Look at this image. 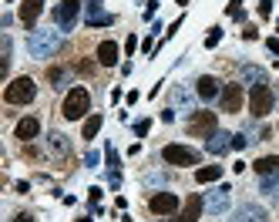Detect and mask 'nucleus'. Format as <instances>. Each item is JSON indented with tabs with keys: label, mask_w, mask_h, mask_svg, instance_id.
<instances>
[{
	"label": "nucleus",
	"mask_w": 279,
	"mask_h": 222,
	"mask_svg": "<svg viewBox=\"0 0 279 222\" xmlns=\"http://www.w3.org/2000/svg\"><path fill=\"white\" fill-rule=\"evenodd\" d=\"M61 34H64V31H54V27L34 31V34L27 37V54L31 57H51L57 47H61Z\"/></svg>",
	"instance_id": "nucleus-1"
},
{
	"label": "nucleus",
	"mask_w": 279,
	"mask_h": 222,
	"mask_svg": "<svg viewBox=\"0 0 279 222\" xmlns=\"http://www.w3.org/2000/svg\"><path fill=\"white\" fill-rule=\"evenodd\" d=\"M88 111H91V94H88V88H71L68 98H64V105H61V114L68 121H81Z\"/></svg>",
	"instance_id": "nucleus-2"
},
{
	"label": "nucleus",
	"mask_w": 279,
	"mask_h": 222,
	"mask_svg": "<svg viewBox=\"0 0 279 222\" xmlns=\"http://www.w3.org/2000/svg\"><path fill=\"white\" fill-rule=\"evenodd\" d=\"M34 94H37L34 77L20 74V77H14V81L3 88V101H7V105H31V101H34Z\"/></svg>",
	"instance_id": "nucleus-3"
},
{
	"label": "nucleus",
	"mask_w": 279,
	"mask_h": 222,
	"mask_svg": "<svg viewBox=\"0 0 279 222\" xmlns=\"http://www.w3.org/2000/svg\"><path fill=\"white\" fill-rule=\"evenodd\" d=\"M276 105V94L269 84H252V91H249V111L256 114V118H266L269 111Z\"/></svg>",
	"instance_id": "nucleus-4"
},
{
	"label": "nucleus",
	"mask_w": 279,
	"mask_h": 222,
	"mask_svg": "<svg viewBox=\"0 0 279 222\" xmlns=\"http://www.w3.org/2000/svg\"><path fill=\"white\" fill-rule=\"evenodd\" d=\"M188 131H192L195 138H212V135L219 131L215 111H192V114H188Z\"/></svg>",
	"instance_id": "nucleus-5"
},
{
	"label": "nucleus",
	"mask_w": 279,
	"mask_h": 222,
	"mask_svg": "<svg viewBox=\"0 0 279 222\" xmlns=\"http://www.w3.org/2000/svg\"><path fill=\"white\" fill-rule=\"evenodd\" d=\"M162 162H165V165L188 168V165H199V151L188 148V145H165L162 148Z\"/></svg>",
	"instance_id": "nucleus-6"
},
{
	"label": "nucleus",
	"mask_w": 279,
	"mask_h": 222,
	"mask_svg": "<svg viewBox=\"0 0 279 222\" xmlns=\"http://www.w3.org/2000/svg\"><path fill=\"white\" fill-rule=\"evenodd\" d=\"M77 17H81V0H61L54 7V24L61 31H74Z\"/></svg>",
	"instance_id": "nucleus-7"
},
{
	"label": "nucleus",
	"mask_w": 279,
	"mask_h": 222,
	"mask_svg": "<svg viewBox=\"0 0 279 222\" xmlns=\"http://www.w3.org/2000/svg\"><path fill=\"white\" fill-rule=\"evenodd\" d=\"M229 199H232V188H229V185H219V188H212V192L205 195V212H212V216H222L225 209H229Z\"/></svg>",
	"instance_id": "nucleus-8"
},
{
	"label": "nucleus",
	"mask_w": 279,
	"mask_h": 222,
	"mask_svg": "<svg viewBox=\"0 0 279 222\" xmlns=\"http://www.w3.org/2000/svg\"><path fill=\"white\" fill-rule=\"evenodd\" d=\"M202 209H205L202 195H188L185 205H182V212H178V216H168V219H162V222H199Z\"/></svg>",
	"instance_id": "nucleus-9"
},
{
	"label": "nucleus",
	"mask_w": 279,
	"mask_h": 222,
	"mask_svg": "<svg viewBox=\"0 0 279 222\" xmlns=\"http://www.w3.org/2000/svg\"><path fill=\"white\" fill-rule=\"evenodd\" d=\"M148 209L155 212V216H175V209H178V195L175 192H155L151 195Z\"/></svg>",
	"instance_id": "nucleus-10"
},
{
	"label": "nucleus",
	"mask_w": 279,
	"mask_h": 222,
	"mask_svg": "<svg viewBox=\"0 0 279 222\" xmlns=\"http://www.w3.org/2000/svg\"><path fill=\"white\" fill-rule=\"evenodd\" d=\"M229 222H269V212L256 202H242L236 212H232V219Z\"/></svg>",
	"instance_id": "nucleus-11"
},
{
	"label": "nucleus",
	"mask_w": 279,
	"mask_h": 222,
	"mask_svg": "<svg viewBox=\"0 0 279 222\" xmlns=\"http://www.w3.org/2000/svg\"><path fill=\"white\" fill-rule=\"evenodd\" d=\"M219 101H222V111H229V114L242 111V101H245V91H242V84H225L222 94H219Z\"/></svg>",
	"instance_id": "nucleus-12"
},
{
	"label": "nucleus",
	"mask_w": 279,
	"mask_h": 222,
	"mask_svg": "<svg viewBox=\"0 0 279 222\" xmlns=\"http://www.w3.org/2000/svg\"><path fill=\"white\" fill-rule=\"evenodd\" d=\"M84 24L88 27H108V24H114V17L101 10V0H88L84 3Z\"/></svg>",
	"instance_id": "nucleus-13"
},
{
	"label": "nucleus",
	"mask_w": 279,
	"mask_h": 222,
	"mask_svg": "<svg viewBox=\"0 0 279 222\" xmlns=\"http://www.w3.org/2000/svg\"><path fill=\"white\" fill-rule=\"evenodd\" d=\"M195 94H199L202 101H215V98L222 94V84H219V77H212V74H202V77L195 81Z\"/></svg>",
	"instance_id": "nucleus-14"
},
{
	"label": "nucleus",
	"mask_w": 279,
	"mask_h": 222,
	"mask_svg": "<svg viewBox=\"0 0 279 222\" xmlns=\"http://www.w3.org/2000/svg\"><path fill=\"white\" fill-rule=\"evenodd\" d=\"M118 57H121V51H118V44H114V40H101V44H98V64L114 68V64H118Z\"/></svg>",
	"instance_id": "nucleus-15"
},
{
	"label": "nucleus",
	"mask_w": 279,
	"mask_h": 222,
	"mask_svg": "<svg viewBox=\"0 0 279 222\" xmlns=\"http://www.w3.org/2000/svg\"><path fill=\"white\" fill-rule=\"evenodd\" d=\"M37 135H40V121L37 118H20L17 121V138L24 142V145H31Z\"/></svg>",
	"instance_id": "nucleus-16"
},
{
	"label": "nucleus",
	"mask_w": 279,
	"mask_h": 222,
	"mask_svg": "<svg viewBox=\"0 0 279 222\" xmlns=\"http://www.w3.org/2000/svg\"><path fill=\"white\" fill-rule=\"evenodd\" d=\"M40 10H44V0H24L20 3V20L34 31V20L40 17Z\"/></svg>",
	"instance_id": "nucleus-17"
},
{
	"label": "nucleus",
	"mask_w": 279,
	"mask_h": 222,
	"mask_svg": "<svg viewBox=\"0 0 279 222\" xmlns=\"http://www.w3.org/2000/svg\"><path fill=\"white\" fill-rule=\"evenodd\" d=\"M205 148H209V155H225V151L232 148V135H225V131H215V135L205 142Z\"/></svg>",
	"instance_id": "nucleus-18"
},
{
	"label": "nucleus",
	"mask_w": 279,
	"mask_h": 222,
	"mask_svg": "<svg viewBox=\"0 0 279 222\" xmlns=\"http://www.w3.org/2000/svg\"><path fill=\"white\" fill-rule=\"evenodd\" d=\"M47 148H51L54 155H61V158L71 155V142H68V135H61V131H51V135H47Z\"/></svg>",
	"instance_id": "nucleus-19"
},
{
	"label": "nucleus",
	"mask_w": 279,
	"mask_h": 222,
	"mask_svg": "<svg viewBox=\"0 0 279 222\" xmlns=\"http://www.w3.org/2000/svg\"><path fill=\"white\" fill-rule=\"evenodd\" d=\"M219 179H222V165H202V168H195V182L209 185V182H219Z\"/></svg>",
	"instance_id": "nucleus-20"
},
{
	"label": "nucleus",
	"mask_w": 279,
	"mask_h": 222,
	"mask_svg": "<svg viewBox=\"0 0 279 222\" xmlns=\"http://www.w3.org/2000/svg\"><path fill=\"white\" fill-rule=\"evenodd\" d=\"M259 192L269 199V202H279V175H262Z\"/></svg>",
	"instance_id": "nucleus-21"
},
{
	"label": "nucleus",
	"mask_w": 279,
	"mask_h": 222,
	"mask_svg": "<svg viewBox=\"0 0 279 222\" xmlns=\"http://www.w3.org/2000/svg\"><path fill=\"white\" fill-rule=\"evenodd\" d=\"M252 168H256L259 175H279V155H262Z\"/></svg>",
	"instance_id": "nucleus-22"
},
{
	"label": "nucleus",
	"mask_w": 279,
	"mask_h": 222,
	"mask_svg": "<svg viewBox=\"0 0 279 222\" xmlns=\"http://www.w3.org/2000/svg\"><path fill=\"white\" fill-rule=\"evenodd\" d=\"M101 125H105V118H101V114H88V118H84V128H81V138H88V142L98 138Z\"/></svg>",
	"instance_id": "nucleus-23"
},
{
	"label": "nucleus",
	"mask_w": 279,
	"mask_h": 222,
	"mask_svg": "<svg viewBox=\"0 0 279 222\" xmlns=\"http://www.w3.org/2000/svg\"><path fill=\"white\" fill-rule=\"evenodd\" d=\"M172 101H175L178 108H192V101H195V94L188 91V88H182V84H178V88H172Z\"/></svg>",
	"instance_id": "nucleus-24"
},
{
	"label": "nucleus",
	"mask_w": 279,
	"mask_h": 222,
	"mask_svg": "<svg viewBox=\"0 0 279 222\" xmlns=\"http://www.w3.org/2000/svg\"><path fill=\"white\" fill-rule=\"evenodd\" d=\"M242 81H249V84H266V71L256 68V64H249V68H242Z\"/></svg>",
	"instance_id": "nucleus-25"
},
{
	"label": "nucleus",
	"mask_w": 279,
	"mask_h": 222,
	"mask_svg": "<svg viewBox=\"0 0 279 222\" xmlns=\"http://www.w3.org/2000/svg\"><path fill=\"white\" fill-rule=\"evenodd\" d=\"M219 40H222V27H212V31H209V37H205V47L212 51V47H215Z\"/></svg>",
	"instance_id": "nucleus-26"
},
{
	"label": "nucleus",
	"mask_w": 279,
	"mask_h": 222,
	"mask_svg": "<svg viewBox=\"0 0 279 222\" xmlns=\"http://www.w3.org/2000/svg\"><path fill=\"white\" fill-rule=\"evenodd\" d=\"M229 17H232V20H242V17H245V10H242V0H232V3H229Z\"/></svg>",
	"instance_id": "nucleus-27"
},
{
	"label": "nucleus",
	"mask_w": 279,
	"mask_h": 222,
	"mask_svg": "<svg viewBox=\"0 0 279 222\" xmlns=\"http://www.w3.org/2000/svg\"><path fill=\"white\" fill-rule=\"evenodd\" d=\"M10 61H14L10 57V37H3V74L10 71Z\"/></svg>",
	"instance_id": "nucleus-28"
},
{
	"label": "nucleus",
	"mask_w": 279,
	"mask_h": 222,
	"mask_svg": "<svg viewBox=\"0 0 279 222\" xmlns=\"http://www.w3.org/2000/svg\"><path fill=\"white\" fill-rule=\"evenodd\" d=\"M47 77H51V84H54V88H64V71L51 68V71H47Z\"/></svg>",
	"instance_id": "nucleus-29"
},
{
	"label": "nucleus",
	"mask_w": 279,
	"mask_h": 222,
	"mask_svg": "<svg viewBox=\"0 0 279 222\" xmlns=\"http://www.w3.org/2000/svg\"><path fill=\"white\" fill-rule=\"evenodd\" d=\"M148 128H151V121H148V118L135 121V135H138V138H145V135H148Z\"/></svg>",
	"instance_id": "nucleus-30"
},
{
	"label": "nucleus",
	"mask_w": 279,
	"mask_h": 222,
	"mask_svg": "<svg viewBox=\"0 0 279 222\" xmlns=\"http://www.w3.org/2000/svg\"><path fill=\"white\" fill-rule=\"evenodd\" d=\"M259 17H273V0H259Z\"/></svg>",
	"instance_id": "nucleus-31"
},
{
	"label": "nucleus",
	"mask_w": 279,
	"mask_h": 222,
	"mask_svg": "<svg viewBox=\"0 0 279 222\" xmlns=\"http://www.w3.org/2000/svg\"><path fill=\"white\" fill-rule=\"evenodd\" d=\"M98 162H101V155H98V151H88V155H84V165H88V168H98Z\"/></svg>",
	"instance_id": "nucleus-32"
},
{
	"label": "nucleus",
	"mask_w": 279,
	"mask_h": 222,
	"mask_svg": "<svg viewBox=\"0 0 279 222\" xmlns=\"http://www.w3.org/2000/svg\"><path fill=\"white\" fill-rule=\"evenodd\" d=\"M105 155H108V165H111V172H118V151L108 145V151H105Z\"/></svg>",
	"instance_id": "nucleus-33"
},
{
	"label": "nucleus",
	"mask_w": 279,
	"mask_h": 222,
	"mask_svg": "<svg viewBox=\"0 0 279 222\" xmlns=\"http://www.w3.org/2000/svg\"><path fill=\"white\" fill-rule=\"evenodd\" d=\"M245 145H249V138H245V135H232V148H239V151H242Z\"/></svg>",
	"instance_id": "nucleus-34"
},
{
	"label": "nucleus",
	"mask_w": 279,
	"mask_h": 222,
	"mask_svg": "<svg viewBox=\"0 0 279 222\" xmlns=\"http://www.w3.org/2000/svg\"><path fill=\"white\" fill-rule=\"evenodd\" d=\"M135 47H138V37L131 34V37H128V40H125V51H128V54H135Z\"/></svg>",
	"instance_id": "nucleus-35"
},
{
	"label": "nucleus",
	"mask_w": 279,
	"mask_h": 222,
	"mask_svg": "<svg viewBox=\"0 0 279 222\" xmlns=\"http://www.w3.org/2000/svg\"><path fill=\"white\" fill-rule=\"evenodd\" d=\"M88 195H91V205L101 202V188H98V185H94V188H88Z\"/></svg>",
	"instance_id": "nucleus-36"
},
{
	"label": "nucleus",
	"mask_w": 279,
	"mask_h": 222,
	"mask_svg": "<svg viewBox=\"0 0 279 222\" xmlns=\"http://www.w3.org/2000/svg\"><path fill=\"white\" fill-rule=\"evenodd\" d=\"M266 47H269V54H279V40H276V37H269V40H266Z\"/></svg>",
	"instance_id": "nucleus-37"
},
{
	"label": "nucleus",
	"mask_w": 279,
	"mask_h": 222,
	"mask_svg": "<svg viewBox=\"0 0 279 222\" xmlns=\"http://www.w3.org/2000/svg\"><path fill=\"white\" fill-rule=\"evenodd\" d=\"M242 37H245V40H256V37H259V31H256V27H245V31H242Z\"/></svg>",
	"instance_id": "nucleus-38"
},
{
	"label": "nucleus",
	"mask_w": 279,
	"mask_h": 222,
	"mask_svg": "<svg viewBox=\"0 0 279 222\" xmlns=\"http://www.w3.org/2000/svg\"><path fill=\"white\" fill-rule=\"evenodd\" d=\"M141 51H145V54H151V51H155V37H145V44H141Z\"/></svg>",
	"instance_id": "nucleus-39"
},
{
	"label": "nucleus",
	"mask_w": 279,
	"mask_h": 222,
	"mask_svg": "<svg viewBox=\"0 0 279 222\" xmlns=\"http://www.w3.org/2000/svg\"><path fill=\"white\" fill-rule=\"evenodd\" d=\"M162 121H165V125H168V121H175V108H165V111H162Z\"/></svg>",
	"instance_id": "nucleus-40"
},
{
	"label": "nucleus",
	"mask_w": 279,
	"mask_h": 222,
	"mask_svg": "<svg viewBox=\"0 0 279 222\" xmlns=\"http://www.w3.org/2000/svg\"><path fill=\"white\" fill-rule=\"evenodd\" d=\"M155 7H158V0H151L148 7H145V17H148V20H151V17H155Z\"/></svg>",
	"instance_id": "nucleus-41"
},
{
	"label": "nucleus",
	"mask_w": 279,
	"mask_h": 222,
	"mask_svg": "<svg viewBox=\"0 0 279 222\" xmlns=\"http://www.w3.org/2000/svg\"><path fill=\"white\" fill-rule=\"evenodd\" d=\"M14 222H34V219H31L27 212H20V216H17V219H14Z\"/></svg>",
	"instance_id": "nucleus-42"
},
{
	"label": "nucleus",
	"mask_w": 279,
	"mask_h": 222,
	"mask_svg": "<svg viewBox=\"0 0 279 222\" xmlns=\"http://www.w3.org/2000/svg\"><path fill=\"white\" fill-rule=\"evenodd\" d=\"M175 3H182V7H185V3H188V0H175Z\"/></svg>",
	"instance_id": "nucleus-43"
},
{
	"label": "nucleus",
	"mask_w": 279,
	"mask_h": 222,
	"mask_svg": "<svg viewBox=\"0 0 279 222\" xmlns=\"http://www.w3.org/2000/svg\"><path fill=\"white\" fill-rule=\"evenodd\" d=\"M77 222H91V219H77Z\"/></svg>",
	"instance_id": "nucleus-44"
},
{
	"label": "nucleus",
	"mask_w": 279,
	"mask_h": 222,
	"mask_svg": "<svg viewBox=\"0 0 279 222\" xmlns=\"http://www.w3.org/2000/svg\"><path fill=\"white\" fill-rule=\"evenodd\" d=\"M121 222H131V219H121Z\"/></svg>",
	"instance_id": "nucleus-45"
}]
</instances>
